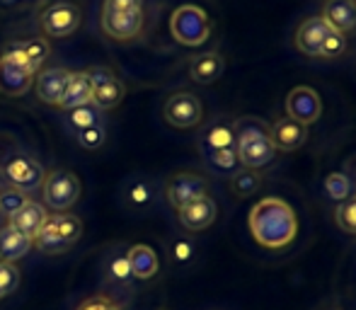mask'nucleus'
I'll return each instance as SVG.
<instances>
[{
	"label": "nucleus",
	"mask_w": 356,
	"mask_h": 310,
	"mask_svg": "<svg viewBox=\"0 0 356 310\" xmlns=\"http://www.w3.org/2000/svg\"><path fill=\"white\" fill-rule=\"evenodd\" d=\"M252 238L267 250H284L298 233V218L293 209L277 197H264L252 206L248 216Z\"/></svg>",
	"instance_id": "1"
},
{
	"label": "nucleus",
	"mask_w": 356,
	"mask_h": 310,
	"mask_svg": "<svg viewBox=\"0 0 356 310\" xmlns=\"http://www.w3.org/2000/svg\"><path fill=\"white\" fill-rule=\"evenodd\" d=\"M99 22L102 32L114 42H131L141 37L145 22L143 0H104Z\"/></svg>",
	"instance_id": "2"
},
{
	"label": "nucleus",
	"mask_w": 356,
	"mask_h": 310,
	"mask_svg": "<svg viewBox=\"0 0 356 310\" xmlns=\"http://www.w3.org/2000/svg\"><path fill=\"white\" fill-rule=\"evenodd\" d=\"M83 235V221L73 213H56V216H49L47 223L42 226V231L34 238L42 252L47 254H58L66 252L71 245H75Z\"/></svg>",
	"instance_id": "3"
},
{
	"label": "nucleus",
	"mask_w": 356,
	"mask_h": 310,
	"mask_svg": "<svg viewBox=\"0 0 356 310\" xmlns=\"http://www.w3.org/2000/svg\"><path fill=\"white\" fill-rule=\"evenodd\" d=\"M170 34L182 47H202L211 34L209 15L199 5H179L170 17Z\"/></svg>",
	"instance_id": "4"
},
{
	"label": "nucleus",
	"mask_w": 356,
	"mask_h": 310,
	"mask_svg": "<svg viewBox=\"0 0 356 310\" xmlns=\"http://www.w3.org/2000/svg\"><path fill=\"white\" fill-rule=\"evenodd\" d=\"M0 172H3V177L10 182V187L19 189V192H24V194L37 192L44 184V177H47L42 163H39L34 155H27L22 151L8 155L5 163L0 165Z\"/></svg>",
	"instance_id": "5"
},
{
	"label": "nucleus",
	"mask_w": 356,
	"mask_h": 310,
	"mask_svg": "<svg viewBox=\"0 0 356 310\" xmlns=\"http://www.w3.org/2000/svg\"><path fill=\"white\" fill-rule=\"evenodd\" d=\"M42 197L51 211L66 213L80 199V179L68 170H54L44 177Z\"/></svg>",
	"instance_id": "6"
},
{
	"label": "nucleus",
	"mask_w": 356,
	"mask_h": 310,
	"mask_svg": "<svg viewBox=\"0 0 356 310\" xmlns=\"http://www.w3.org/2000/svg\"><path fill=\"white\" fill-rule=\"evenodd\" d=\"M80 22H83V13L71 0H56L49 3L47 8L39 13V24L42 32L51 39H63L71 37L73 32H78Z\"/></svg>",
	"instance_id": "7"
},
{
	"label": "nucleus",
	"mask_w": 356,
	"mask_h": 310,
	"mask_svg": "<svg viewBox=\"0 0 356 310\" xmlns=\"http://www.w3.org/2000/svg\"><path fill=\"white\" fill-rule=\"evenodd\" d=\"M163 117L175 129H194L204 119V104L189 90H177L165 99Z\"/></svg>",
	"instance_id": "8"
},
{
	"label": "nucleus",
	"mask_w": 356,
	"mask_h": 310,
	"mask_svg": "<svg viewBox=\"0 0 356 310\" xmlns=\"http://www.w3.org/2000/svg\"><path fill=\"white\" fill-rule=\"evenodd\" d=\"M88 78L92 83V104L102 109H114L124 99V83L117 78V73L109 66H92L88 68Z\"/></svg>",
	"instance_id": "9"
},
{
	"label": "nucleus",
	"mask_w": 356,
	"mask_h": 310,
	"mask_svg": "<svg viewBox=\"0 0 356 310\" xmlns=\"http://www.w3.org/2000/svg\"><path fill=\"white\" fill-rule=\"evenodd\" d=\"M34 78H37V73L24 61H19L13 51L5 49L0 56V92L8 97H22L32 88Z\"/></svg>",
	"instance_id": "10"
},
{
	"label": "nucleus",
	"mask_w": 356,
	"mask_h": 310,
	"mask_svg": "<svg viewBox=\"0 0 356 310\" xmlns=\"http://www.w3.org/2000/svg\"><path fill=\"white\" fill-rule=\"evenodd\" d=\"M286 117L293 122L310 127L323 117V99H320L318 90L308 88V85H298L289 92L286 97Z\"/></svg>",
	"instance_id": "11"
},
{
	"label": "nucleus",
	"mask_w": 356,
	"mask_h": 310,
	"mask_svg": "<svg viewBox=\"0 0 356 310\" xmlns=\"http://www.w3.org/2000/svg\"><path fill=\"white\" fill-rule=\"evenodd\" d=\"M207 192H209V182L197 172H177L165 184V197H168L170 206L175 209H182L184 204L204 197Z\"/></svg>",
	"instance_id": "12"
},
{
	"label": "nucleus",
	"mask_w": 356,
	"mask_h": 310,
	"mask_svg": "<svg viewBox=\"0 0 356 310\" xmlns=\"http://www.w3.org/2000/svg\"><path fill=\"white\" fill-rule=\"evenodd\" d=\"M235 153H238V163L245 170H259L264 165L274 163V158H277V148H274L269 136L235 138Z\"/></svg>",
	"instance_id": "13"
},
{
	"label": "nucleus",
	"mask_w": 356,
	"mask_h": 310,
	"mask_svg": "<svg viewBox=\"0 0 356 310\" xmlns=\"http://www.w3.org/2000/svg\"><path fill=\"white\" fill-rule=\"evenodd\" d=\"M334 29H330L325 24L323 17H305L303 22L298 24L296 29V49L305 56H313V58H320L323 56V47L327 42V37L332 34Z\"/></svg>",
	"instance_id": "14"
},
{
	"label": "nucleus",
	"mask_w": 356,
	"mask_h": 310,
	"mask_svg": "<svg viewBox=\"0 0 356 310\" xmlns=\"http://www.w3.org/2000/svg\"><path fill=\"white\" fill-rule=\"evenodd\" d=\"M216 216H218V206L209 194L194 199V202L184 204L182 209H177V218L182 223L184 231L189 233H202L207 231L209 226H213Z\"/></svg>",
	"instance_id": "15"
},
{
	"label": "nucleus",
	"mask_w": 356,
	"mask_h": 310,
	"mask_svg": "<svg viewBox=\"0 0 356 310\" xmlns=\"http://www.w3.org/2000/svg\"><path fill=\"white\" fill-rule=\"evenodd\" d=\"M49 213L47 209L42 206V204L37 202H24L22 206L17 209V211L13 213V216L8 218V226L13 228L15 233L24 235V238H29L34 243V238H37V233L42 231V226L47 223Z\"/></svg>",
	"instance_id": "16"
},
{
	"label": "nucleus",
	"mask_w": 356,
	"mask_h": 310,
	"mask_svg": "<svg viewBox=\"0 0 356 310\" xmlns=\"http://www.w3.org/2000/svg\"><path fill=\"white\" fill-rule=\"evenodd\" d=\"M269 138H272L277 151H296L308 141V127L289 117H282L269 127Z\"/></svg>",
	"instance_id": "17"
},
{
	"label": "nucleus",
	"mask_w": 356,
	"mask_h": 310,
	"mask_svg": "<svg viewBox=\"0 0 356 310\" xmlns=\"http://www.w3.org/2000/svg\"><path fill=\"white\" fill-rule=\"evenodd\" d=\"M68 76H71V71H66V68H47V71L37 73V78H34V80H37L39 102L51 104V107H58L63 92H66Z\"/></svg>",
	"instance_id": "18"
},
{
	"label": "nucleus",
	"mask_w": 356,
	"mask_h": 310,
	"mask_svg": "<svg viewBox=\"0 0 356 310\" xmlns=\"http://www.w3.org/2000/svg\"><path fill=\"white\" fill-rule=\"evenodd\" d=\"M320 17L325 19L330 29L344 34V37L356 32V8L352 0H325Z\"/></svg>",
	"instance_id": "19"
},
{
	"label": "nucleus",
	"mask_w": 356,
	"mask_h": 310,
	"mask_svg": "<svg viewBox=\"0 0 356 310\" xmlns=\"http://www.w3.org/2000/svg\"><path fill=\"white\" fill-rule=\"evenodd\" d=\"M90 102H92V83L88 78V71H71L66 92H63L61 102H58V109L73 112V109L85 107Z\"/></svg>",
	"instance_id": "20"
},
{
	"label": "nucleus",
	"mask_w": 356,
	"mask_h": 310,
	"mask_svg": "<svg viewBox=\"0 0 356 310\" xmlns=\"http://www.w3.org/2000/svg\"><path fill=\"white\" fill-rule=\"evenodd\" d=\"M127 257H129V267H131V277L138 279V282L153 279L155 274H158L160 259H158V252H155L150 245H131Z\"/></svg>",
	"instance_id": "21"
},
{
	"label": "nucleus",
	"mask_w": 356,
	"mask_h": 310,
	"mask_svg": "<svg viewBox=\"0 0 356 310\" xmlns=\"http://www.w3.org/2000/svg\"><path fill=\"white\" fill-rule=\"evenodd\" d=\"M223 68H225V61L220 54H216V51L199 54V56H194V61L189 63V78L199 85H211L223 76Z\"/></svg>",
	"instance_id": "22"
},
{
	"label": "nucleus",
	"mask_w": 356,
	"mask_h": 310,
	"mask_svg": "<svg viewBox=\"0 0 356 310\" xmlns=\"http://www.w3.org/2000/svg\"><path fill=\"white\" fill-rule=\"evenodd\" d=\"M8 51H13L19 61H24L34 73L42 71V63L51 56V47L47 44V39H24V42H15L8 47Z\"/></svg>",
	"instance_id": "23"
},
{
	"label": "nucleus",
	"mask_w": 356,
	"mask_h": 310,
	"mask_svg": "<svg viewBox=\"0 0 356 310\" xmlns=\"http://www.w3.org/2000/svg\"><path fill=\"white\" fill-rule=\"evenodd\" d=\"M34 247V243L24 235L15 233L10 226L0 228V262H10L15 264L17 259L27 257L29 250Z\"/></svg>",
	"instance_id": "24"
},
{
	"label": "nucleus",
	"mask_w": 356,
	"mask_h": 310,
	"mask_svg": "<svg viewBox=\"0 0 356 310\" xmlns=\"http://www.w3.org/2000/svg\"><path fill=\"white\" fill-rule=\"evenodd\" d=\"M202 148H204V153L223 151V148H235L233 124H228V122L211 124V127L202 133Z\"/></svg>",
	"instance_id": "25"
},
{
	"label": "nucleus",
	"mask_w": 356,
	"mask_h": 310,
	"mask_svg": "<svg viewBox=\"0 0 356 310\" xmlns=\"http://www.w3.org/2000/svg\"><path fill=\"white\" fill-rule=\"evenodd\" d=\"M230 189L240 199L252 197V194H257L262 189V174L257 170H235L233 177H230Z\"/></svg>",
	"instance_id": "26"
},
{
	"label": "nucleus",
	"mask_w": 356,
	"mask_h": 310,
	"mask_svg": "<svg viewBox=\"0 0 356 310\" xmlns=\"http://www.w3.org/2000/svg\"><path fill=\"white\" fill-rule=\"evenodd\" d=\"M323 187H325V194H327L330 199H334V202H347L349 197H354V182L349 179V174L344 172H330L327 177H325V182H323Z\"/></svg>",
	"instance_id": "27"
},
{
	"label": "nucleus",
	"mask_w": 356,
	"mask_h": 310,
	"mask_svg": "<svg viewBox=\"0 0 356 310\" xmlns=\"http://www.w3.org/2000/svg\"><path fill=\"white\" fill-rule=\"evenodd\" d=\"M124 197H127V202L131 204L134 209H145L155 202V187H153V182H148V179H134V182L127 187V194H124Z\"/></svg>",
	"instance_id": "28"
},
{
	"label": "nucleus",
	"mask_w": 356,
	"mask_h": 310,
	"mask_svg": "<svg viewBox=\"0 0 356 310\" xmlns=\"http://www.w3.org/2000/svg\"><path fill=\"white\" fill-rule=\"evenodd\" d=\"M107 277L112 279L114 284H119V286H127V284L134 282L131 277V267H129V257L122 252L112 254L107 262Z\"/></svg>",
	"instance_id": "29"
},
{
	"label": "nucleus",
	"mask_w": 356,
	"mask_h": 310,
	"mask_svg": "<svg viewBox=\"0 0 356 310\" xmlns=\"http://www.w3.org/2000/svg\"><path fill=\"white\" fill-rule=\"evenodd\" d=\"M334 221L342 228V233L356 235V194L349 197L347 202L337 204V209H334Z\"/></svg>",
	"instance_id": "30"
},
{
	"label": "nucleus",
	"mask_w": 356,
	"mask_h": 310,
	"mask_svg": "<svg viewBox=\"0 0 356 310\" xmlns=\"http://www.w3.org/2000/svg\"><path fill=\"white\" fill-rule=\"evenodd\" d=\"M235 138L240 136H269V124L262 117H240L233 124Z\"/></svg>",
	"instance_id": "31"
},
{
	"label": "nucleus",
	"mask_w": 356,
	"mask_h": 310,
	"mask_svg": "<svg viewBox=\"0 0 356 310\" xmlns=\"http://www.w3.org/2000/svg\"><path fill=\"white\" fill-rule=\"evenodd\" d=\"M209 165L216 170V172H235L238 170V153L235 148H223V151H213L207 153Z\"/></svg>",
	"instance_id": "32"
},
{
	"label": "nucleus",
	"mask_w": 356,
	"mask_h": 310,
	"mask_svg": "<svg viewBox=\"0 0 356 310\" xmlns=\"http://www.w3.org/2000/svg\"><path fill=\"white\" fill-rule=\"evenodd\" d=\"M68 122H71V127L75 129V131H80V129H88V127H95V124H99V109L90 102V104H85V107L73 109L71 117H68Z\"/></svg>",
	"instance_id": "33"
},
{
	"label": "nucleus",
	"mask_w": 356,
	"mask_h": 310,
	"mask_svg": "<svg viewBox=\"0 0 356 310\" xmlns=\"http://www.w3.org/2000/svg\"><path fill=\"white\" fill-rule=\"evenodd\" d=\"M24 202H29L24 192H19V189H15V187H0V213H5L8 218L13 216Z\"/></svg>",
	"instance_id": "34"
},
{
	"label": "nucleus",
	"mask_w": 356,
	"mask_h": 310,
	"mask_svg": "<svg viewBox=\"0 0 356 310\" xmlns=\"http://www.w3.org/2000/svg\"><path fill=\"white\" fill-rule=\"evenodd\" d=\"M19 286V269L10 262H0V298L15 293Z\"/></svg>",
	"instance_id": "35"
},
{
	"label": "nucleus",
	"mask_w": 356,
	"mask_h": 310,
	"mask_svg": "<svg viewBox=\"0 0 356 310\" xmlns=\"http://www.w3.org/2000/svg\"><path fill=\"white\" fill-rule=\"evenodd\" d=\"M104 138H107V129H104L102 124H95V127L80 129V131H78V143L83 148H88V151L99 148L104 143Z\"/></svg>",
	"instance_id": "36"
},
{
	"label": "nucleus",
	"mask_w": 356,
	"mask_h": 310,
	"mask_svg": "<svg viewBox=\"0 0 356 310\" xmlns=\"http://www.w3.org/2000/svg\"><path fill=\"white\" fill-rule=\"evenodd\" d=\"M170 254H172V262L187 264V262H192V259H194V254H197V247H194L192 240L177 238V240H172V245H170Z\"/></svg>",
	"instance_id": "37"
},
{
	"label": "nucleus",
	"mask_w": 356,
	"mask_h": 310,
	"mask_svg": "<svg viewBox=\"0 0 356 310\" xmlns=\"http://www.w3.org/2000/svg\"><path fill=\"white\" fill-rule=\"evenodd\" d=\"M344 51H347V37H344V34H339V32H332L327 37V42H325L323 56H320V58H339Z\"/></svg>",
	"instance_id": "38"
},
{
	"label": "nucleus",
	"mask_w": 356,
	"mask_h": 310,
	"mask_svg": "<svg viewBox=\"0 0 356 310\" xmlns=\"http://www.w3.org/2000/svg\"><path fill=\"white\" fill-rule=\"evenodd\" d=\"M78 310H119V306L109 296H92L80 303Z\"/></svg>",
	"instance_id": "39"
},
{
	"label": "nucleus",
	"mask_w": 356,
	"mask_h": 310,
	"mask_svg": "<svg viewBox=\"0 0 356 310\" xmlns=\"http://www.w3.org/2000/svg\"><path fill=\"white\" fill-rule=\"evenodd\" d=\"M19 0H0V5H5V8H13V5H17Z\"/></svg>",
	"instance_id": "40"
},
{
	"label": "nucleus",
	"mask_w": 356,
	"mask_h": 310,
	"mask_svg": "<svg viewBox=\"0 0 356 310\" xmlns=\"http://www.w3.org/2000/svg\"><path fill=\"white\" fill-rule=\"evenodd\" d=\"M22 3H37V0H22Z\"/></svg>",
	"instance_id": "41"
},
{
	"label": "nucleus",
	"mask_w": 356,
	"mask_h": 310,
	"mask_svg": "<svg viewBox=\"0 0 356 310\" xmlns=\"http://www.w3.org/2000/svg\"><path fill=\"white\" fill-rule=\"evenodd\" d=\"M327 310H342V308H327Z\"/></svg>",
	"instance_id": "42"
},
{
	"label": "nucleus",
	"mask_w": 356,
	"mask_h": 310,
	"mask_svg": "<svg viewBox=\"0 0 356 310\" xmlns=\"http://www.w3.org/2000/svg\"><path fill=\"white\" fill-rule=\"evenodd\" d=\"M352 5H354V8H356V0H352Z\"/></svg>",
	"instance_id": "43"
}]
</instances>
